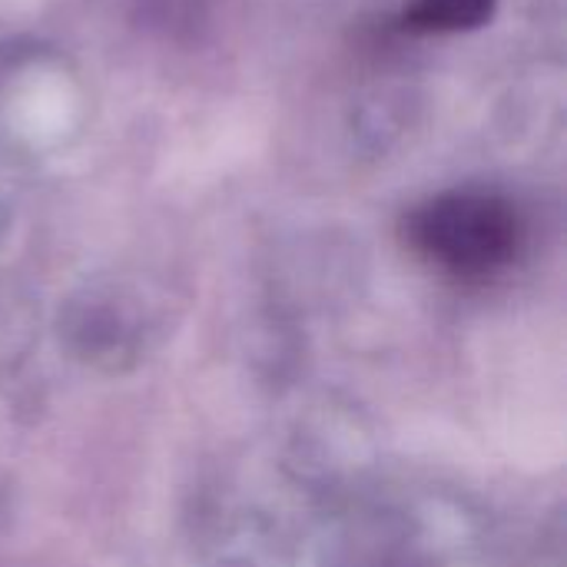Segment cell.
<instances>
[{
    "mask_svg": "<svg viewBox=\"0 0 567 567\" xmlns=\"http://www.w3.org/2000/svg\"><path fill=\"white\" fill-rule=\"evenodd\" d=\"M409 239L442 272L482 282L518 256L522 219L502 196L449 193L409 219Z\"/></svg>",
    "mask_w": 567,
    "mask_h": 567,
    "instance_id": "cell-1",
    "label": "cell"
},
{
    "mask_svg": "<svg viewBox=\"0 0 567 567\" xmlns=\"http://www.w3.org/2000/svg\"><path fill=\"white\" fill-rule=\"evenodd\" d=\"M495 10V0H415L405 23L422 33H452L482 27Z\"/></svg>",
    "mask_w": 567,
    "mask_h": 567,
    "instance_id": "cell-2",
    "label": "cell"
}]
</instances>
